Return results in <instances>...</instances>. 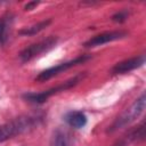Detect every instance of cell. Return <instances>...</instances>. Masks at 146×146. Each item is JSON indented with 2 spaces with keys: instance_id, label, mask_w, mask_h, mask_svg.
<instances>
[{
  "instance_id": "obj_1",
  "label": "cell",
  "mask_w": 146,
  "mask_h": 146,
  "mask_svg": "<svg viewBox=\"0 0 146 146\" xmlns=\"http://www.w3.org/2000/svg\"><path fill=\"white\" fill-rule=\"evenodd\" d=\"M40 120L38 115H23L0 125V143L33 129Z\"/></svg>"
},
{
  "instance_id": "obj_2",
  "label": "cell",
  "mask_w": 146,
  "mask_h": 146,
  "mask_svg": "<svg viewBox=\"0 0 146 146\" xmlns=\"http://www.w3.org/2000/svg\"><path fill=\"white\" fill-rule=\"evenodd\" d=\"M145 106H146V96H145V92L141 94V96L139 98H137L115 121L114 123L110 127L108 131L110 132H113L115 130H119L121 128H124L127 127L128 124H130L131 122H133L135 120H137L144 112L145 110Z\"/></svg>"
},
{
  "instance_id": "obj_3",
  "label": "cell",
  "mask_w": 146,
  "mask_h": 146,
  "mask_svg": "<svg viewBox=\"0 0 146 146\" xmlns=\"http://www.w3.org/2000/svg\"><path fill=\"white\" fill-rule=\"evenodd\" d=\"M83 78L82 74H78L75 76H73L72 79H70L68 81L62 83V84H58L54 88H50L48 90H44L42 92H27V94H24L23 95V98L30 103H33V104H42L44 102L48 100L49 97L54 96L55 94H58L60 91H65L67 89H71L72 87H74L75 84H78L80 82V80Z\"/></svg>"
},
{
  "instance_id": "obj_4",
  "label": "cell",
  "mask_w": 146,
  "mask_h": 146,
  "mask_svg": "<svg viewBox=\"0 0 146 146\" xmlns=\"http://www.w3.org/2000/svg\"><path fill=\"white\" fill-rule=\"evenodd\" d=\"M57 43V38L55 36H49L47 39H43L39 42H35L33 44H30L29 47L24 48L18 57H19V60L22 63H26V62H30L32 60L33 58L42 55L43 52H47L48 50H50L52 47H55Z\"/></svg>"
},
{
  "instance_id": "obj_5",
  "label": "cell",
  "mask_w": 146,
  "mask_h": 146,
  "mask_svg": "<svg viewBox=\"0 0 146 146\" xmlns=\"http://www.w3.org/2000/svg\"><path fill=\"white\" fill-rule=\"evenodd\" d=\"M89 58H90V57H89L88 55H81V56H79V57H75L74 59L68 60V62H65V63L58 64V65H56V66L49 67V68H47V70L40 72V73L36 75L35 81H38V82H44V81H47V80H49V79H51V78L58 75L59 73H62V72H64V71H66V70H68V68H71V67H73V66H75V65H79V64L84 63V62H86L87 59H89Z\"/></svg>"
},
{
  "instance_id": "obj_6",
  "label": "cell",
  "mask_w": 146,
  "mask_h": 146,
  "mask_svg": "<svg viewBox=\"0 0 146 146\" xmlns=\"http://www.w3.org/2000/svg\"><path fill=\"white\" fill-rule=\"evenodd\" d=\"M125 35H127V33L123 32V31H108V32H104V33H100V34H97V35L92 36L87 42H84V47L94 48V47L103 46L105 43H108V42H112V41H115V40H120V39L124 38Z\"/></svg>"
},
{
  "instance_id": "obj_7",
  "label": "cell",
  "mask_w": 146,
  "mask_h": 146,
  "mask_svg": "<svg viewBox=\"0 0 146 146\" xmlns=\"http://www.w3.org/2000/svg\"><path fill=\"white\" fill-rule=\"evenodd\" d=\"M144 63H145V56L144 55L122 60L120 63H116L113 66L112 74H124V73H128L130 71H133V70L143 66Z\"/></svg>"
},
{
  "instance_id": "obj_8",
  "label": "cell",
  "mask_w": 146,
  "mask_h": 146,
  "mask_svg": "<svg viewBox=\"0 0 146 146\" xmlns=\"http://www.w3.org/2000/svg\"><path fill=\"white\" fill-rule=\"evenodd\" d=\"M49 146H74L73 137L66 128H57L50 138Z\"/></svg>"
},
{
  "instance_id": "obj_9",
  "label": "cell",
  "mask_w": 146,
  "mask_h": 146,
  "mask_svg": "<svg viewBox=\"0 0 146 146\" xmlns=\"http://www.w3.org/2000/svg\"><path fill=\"white\" fill-rule=\"evenodd\" d=\"M64 120L66 121V123L70 127L74 128V129L83 128L87 124V116L81 111H71V112L66 113L64 116Z\"/></svg>"
},
{
  "instance_id": "obj_10",
  "label": "cell",
  "mask_w": 146,
  "mask_h": 146,
  "mask_svg": "<svg viewBox=\"0 0 146 146\" xmlns=\"http://www.w3.org/2000/svg\"><path fill=\"white\" fill-rule=\"evenodd\" d=\"M145 137V125H144V121L135 127L132 130H130V132L124 136L121 140H120V145L121 146H125L127 144L131 143V141H136V140H141Z\"/></svg>"
},
{
  "instance_id": "obj_11",
  "label": "cell",
  "mask_w": 146,
  "mask_h": 146,
  "mask_svg": "<svg viewBox=\"0 0 146 146\" xmlns=\"http://www.w3.org/2000/svg\"><path fill=\"white\" fill-rule=\"evenodd\" d=\"M50 24V19H47V21H42V22H39L36 24H33L29 27H24L19 31V34L21 35H35L38 34L39 32H41L42 30H44L48 25Z\"/></svg>"
},
{
  "instance_id": "obj_12",
  "label": "cell",
  "mask_w": 146,
  "mask_h": 146,
  "mask_svg": "<svg viewBox=\"0 0 146 146\" xmlns=\"http://www.w3.org/2000/svg\"><path fill=\"white\" fill-rule=\"evenodd\" d=\"M9 21L7 18H1L0 19V43L5 44L8 40L9 36Z\"/></svg>"
},
{
  "instance_id": "obj_13",
  "label": "cell",
  "mask_w": 146,
  "mask_h": 146,
  "mask_svg": "<svg viewBox=\"0 0 146 146\" xmlns=\"http://www.w3.org/2000/svg\"><path fill=\"white\" fill-rule=\"evenodd\" d=\"M128 15L129 14H128L127 10H121V11H117L116 14H114L112 16V19L114 22H116V23H122L128 18Z\"/></svg>"
},
{
  "instance_id": "obj_14",
  "label": "cell",
  "mask_w": 146,
  "mask_h": 146,
  "mask_svg": "<svg viewBox=\"0 0 146 146\" xmlns=\"http://www.w3.org/2000/svg\"><path fill=\"white\" fill-rule=\"evenodd\" d=\"M39 5V2H35V1H33V2H29L26 6H25V10H32L34 7H36Z\"/></svg>"
}]
</instances>
